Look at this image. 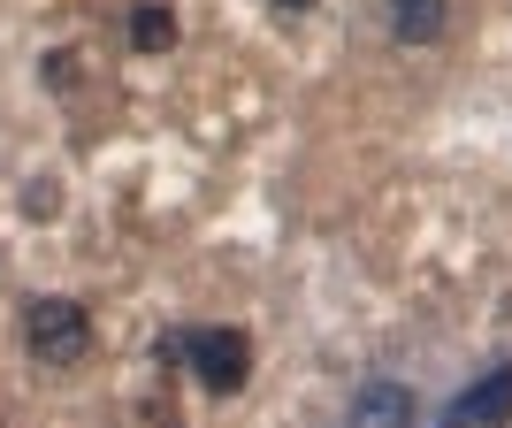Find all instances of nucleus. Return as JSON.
<instances>
[{
    "label": "nucleus",
    "mask_w": 512,
    "mask_h": 428,
    "mask_svg": "<svg viewBox=\"0 0 512 428\" xmlns=\"http://www.w3.org/2000/svg\"><path fill=\"white\" fill-rule=\"evenodd\" d=\"M23 352L39 367H77L92 352V314L77 299H31L23 306Z\"/></svg>",
    "instance_id": "obj_1"
},
{
    "label": "nucleus",
    "mask_w": 512,
    "mask_h": 428,
    "mask_svg": "<svg viewBox=\"0 0 512 428\" xmlns=\"http://www.w3.org/2000/svg\"><path fill=\"white\" fill-rule=\"evenodd\" d=\"M176 344H184L192 375L214 390V398L245 390V375H253V344H245V329H184Z\"/></svg>",
    "instance_id": "obj_2"
},
{
    "label": "nucleus",
    "mask_w": 512,
    "mask_h": 428,
    "mask_svg": "<svg viewBox=\"0 0 512 428\" xmlns=\"http://www.w3.org/2000/svg\"><path fill=\"white\" fill-rule=\"evenodd\" d=\"M512 421V367H490L482 383L451 398V428H505Z\"/></svg>",
    "instance_id": "obj_3"
},
{
    "label": "nucleus",
    "mask_w": 512,
    "mask_h": 428,
    "mask_svg": "<svg viewBox=\"0 0 512 428\" xmlns=\"http://www.w3.org/2000/svg\"><path fill=\"white\" fill-rule=\"evenodd\" d=\"M413 413H421V406H413V390H406V383H390V375H383V383H367L360 398H352L344 428H413Z\"/></svg>",
    "instance_id": "obj_4"
},
{
    "label": "nucleus",
    "mask_w": 512,
    "mask_h": 428,
    "mask_svg": "<svg viewBox=\"0 0 512 428\" xmlns=\"http://www.w3.org/2000/svg\"><path fill=\"white\" fill-rule=\"evenodd\" d=\"M383 16L398 46H436L451 31V0H383Z\"/></svg>",
    "instance_id": "obj_5"
},
{
    "label": "nucleus",
    "mask_w": 512,
    "mask_h": 428,
    "mask_svg": "<svg viewBox=\"0 0 512 428\" xmlns=\"http://www.w3.org/2000/svg\"><path fill=\"white\" fill-rule=\"evenodd\" d=\"M130 46H138V54L176 46V16H169V8H138V16H130Z\"/></svg>",
    "instance_id": "obj_6"
},
{
    "label": "nucleus",
    "mask_w": 512,
    "mask_h": 428,
    "mask_svg": "<svg viewBox=\"0 0 512 428\" xmlns=\"http://www.w3.org/2000/svg\"><path fill=\"white\" fill-rule=\"evenodd\" d=\"M276 8H283V16H306V8H314V0H276Z\"/></svg>",
    "instance_id": "obj_7"
}]
</instances>
